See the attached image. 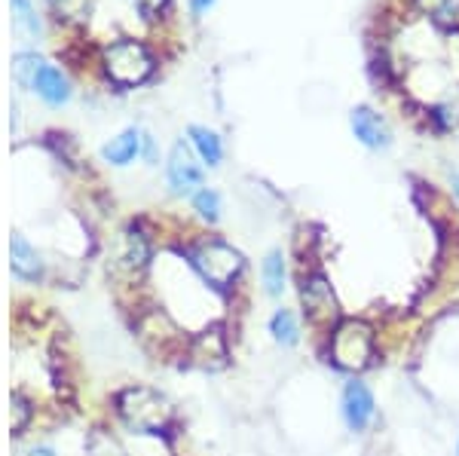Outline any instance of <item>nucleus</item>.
Here are the masks:
<instances>
[{
  "mask_svg": "<svg viewBox=\"0 0 459 456\" xmlns=\"http://www.w3.org/2000/svg\"><path fill=\"white\" fill-rule=\"evenodd\" d=\"M117 410H120L123 423L129 426L132 432H138V435H151V432L166 429V423L172 420L169 401L147 386L123 389V392L117 395Z\"/></svg>",
  "mask_w": 459,
  "mask_h": 456,
  "instance_id": "nucleus-1",
  "label": "nucleus"
},
{
  "mask_svg": "<svg viewBox=\"0 0 459 456\" xmlns=\"http://www.w3.org/2000/svg\"><path fill=\"white\" fill-rule=\"evenodd\" d=\"M105 71L117 86H135L151 77L153 56L138 40H117L105 49Z\"/></svg>",
  "mask_w": 459,
  "mask_h": 456,
  "instance_id": "nucleus-2",
  "label": "nucleus"
},
{
  "mask_svg": "<svg viewBox=\"0 0 459 456\" xmlns=\"http://www.w3.org/2000/svg\"><path fill=\"white\" fill-rule=\"evenodd\" d=\"M190 263L196 267V273L205 279L214 288H227L242 270V257L233 252L224 242H205L190 252Z\"/></svg>",
  "mask_w": 459,
  "mask_h": 456,
  "instance_id": "nucleus-3",
  "label": "nucleus"
},
{
  "mask_svg": "<svg viewBox=\"0 0 459 456\" xmlns=\"http://www.w3.org/2000/svg\"><path fill=\"white\" fill-rule=\"evenodd\" d=\"M331 352H334L337 365L352 367V371L355 367H365L374 352L371 328L361 325V322H346V325H340L334 334V343H331Z\"/></svg>",
  "mask_w": 459,
  "mask_h": 456,
  "instance_id": "nucleus-4",
  "label": "nucleus"
},
{
  "mask_svg": "<svg viewBox=\"0 0 459 456\" xmlns=\"http://www.w3.org/2000/svg\"><path fill=\"white\" fill-rule=\"evenodd\" d=\"M340 414H343L350 432H365L371 426L374 414H377V401L374 392L365 383L352 380V383L343 386V395H340Z\"/></svg>",
  "mask_w": 459,
  "mask_h": 456,
  "instance_id": "nucleus-5",
  "label": "nucleus"
},
{
  "mask_svg": "<svg viewBox=\"0 0 459 456\" xmlns=\"http://www.w3.org/2000/svg\"><path fill=\"white\" fill-rule=\"evenodd\" d=\"M169 184L175 194H194L196 187H203V168L196 166L194 153L184 142H178L169 157Z\"/></svg>",
  "mask_w": 459,
  "mask_h": 456,
  "instance_id": "nucleus-6",
  "label": "nucleus"
},
{
  "mask_svg": "<svg viewBox=\"0 0 459 456\" xmlns=\"http://www.w3.org/2000/svg\"><path fill=\"white\" fill-rule=\"evenodd\" d=\"M300 300H303V310H307L313 322H334L337 315L334 294H331V285L322 276H309L300 285Z\"/></svg>",
  "mask_w": 459,
  "mask_h": 456,
  "instance_id": "nucleus-7",
  "label": "nucleus"
},
{
  "mask_svg": "<svg viewBox=\"0 0 459 456\" xmlns=\"http://www.w3.org/2000/svg\"><path fill=\"white\" fill-rule=\"evenodd\" d=\"M350 126H352V135L359 138L365 147H371V151H383V147H389V126L386 120H383L380 114H374L371 108H355L350 114Z\"/></svg>",
  "mask_w": 459,
  "mask_h": 456,
  "instance_id": "nucleus-8",
  "label": "nucleus"
},
{
  "mask_svg": "<svg viewBox=\"0 0 459 456\" xmlns=\"http://www.w3.org/2000/svg\"><path fill=\"white\" fill-rule=\"evenodd\" d=\"M10 263H13V273L19 279H25V282H37V279L43 276L40 254H37L34 248L28 245V239L19 237V233H13V239H10Z\"/></svg>",
  "mask_w": 459,
  "mask_h": 456,
  "instance_id": "nucleus-9",
  "label": "nucleus"
},
{
  "mask_svg": "<svg viewBox=\"0 0 459 456\" xmlns=\"http://www.w3.org/2000/svg\"><path fill=\"white\" fill-rule=\"evenodd\" d=\"M31 90L40 95V99L47 101V105H65V101L71 99L68 77H65V73L58 71V68H53V65H43V68L37 71Z\"/></svg>",
  "mask_w": 459,
  "mask_h": 456,
  "instance_id": "nucleus-10",
  "label": "nucleus"
},
{
  "mask_svg": "<svg viewBox=\"0 0 459 456\" xmlns=\"http://www.w3.org/2000/svg\"><path fill=\"white\" fill-rule=\"evenodd\" d=\"M142 144H144L142 132H138V129H126L110 144L101 147V157H105L110 166H129L132 159L142 153Z\"/></svg>",
  "mask_w": 459,
  "mask_h": 456,
  "instance_id": "nucleus-11",
  "label": "nucleus"
},
{
  "mask_svg": "<svg viewBox=\"0 0 459 456\" xmlns=\"http://www.w3.org/2000/svg\"><path fill=\"white\" fill-rule=\"evenodd\" d=\"M261 276H264V291L270 294V297H282V291H285V254L279 252V248H273V252L264 257Z\"/></svg>",
  "mask_w": 459,
  "mask_h": 456,
  "instance_id": "nucleus-12",
  "label": "nucleus"
},
{
  "mask_svg": "<svg viewBox=\"0 0 459 456\" xmlns=\"http://www.w3.org/2000/svg\"><path fill=\"white\" fill-rule=\"evenodd\" d=\"M270 334L279 347H298L300 343V325L291 310H276L270 319Z\"/></svg>",
  "mask_w": 459,
  "mask_h": 456,
  "instance_id": "nucleus-13",
  "label": "nucleus"
},
{
  "mask_svg": "<svg viewBox=\"0 0 459 456\" xmlns=\"http://www.w3.org/2000/svg\"><path fill=\"white\" fill-rule=\"evenodd\" d=\"M190 142H194L196 153L203 157L205 166H218L221 163V138L205 126H190Z\"/></svg>",
  "mask_w": 459,
  "mask_h": 456,
  "instance_id": "nucleus-14",
  "label": "nucleus"
},
{
  "mask_svg": "<svg viewBox=\"0 0 459 456\" xmlns=\"http://www.w3.org/2000/svg\"><path fill=\"white\" fill-rule=\"evenodd\" d=\"M147 257H151V245H147V239L142 233H126L123 237V254H120V263L129 270H142L147 263Z\"/></svg>",
  "mask_w": 459,
  "mask_h": 456,
  "instance_id": "nucleus-15",
  "label": "nucleus"
},
{
  "mask_svg": "<svg viewBox=\"0 0 459 456\" xmlns=\"http://www.w3.org/2000/svg\"><path fill=\"white\" fill-rule=\"evenodd\" d=\"M43 58L40 56H34V53H22L13 58V73H16V80L22 86H34V77H37V71L43 68Z\"/></svg>",
  "mask_w": 459,
  "mask_h": 456,
  "instance_id": "nucleus-16",
  "label": "nucleus"
},
{
  "mask_svg": "<svg viewBox=\"0 0 459 456\" xmlns=\"http://www.w3.org/2000/svg\"><path fill=\"white\" fill-rule=\"evenodd\" d=\"M49 6L65 22H83L89 13V0H49Z\"/></svg>",
  "mask_w": 459,
  "mask_h": 456,
  "instance_id": "nucleus-17",
  "label": "nucleus"
},
{
  "mask_svg": "<svg viewBox=\"0 0 459 456\" xmlns=\"http://www.w3.org/2000/svg\"><path fill=\"white\" fill-rule=\"evenodd\" d=\"M10 4H13V16H16V25L22 28V31L31 34V37L40 34V22H37L31 4H28V0H10Z\"/></svg>",
  "mask_w": 459,
  "mask_h": 456,
  "instance_id": "nucleus-18",
  "label": "nucleus"
},
{
  "mask_svg": "<svg viewBox=\"0 0 459 456\" xmlns=\"http://www.w3.org/2000/svg\"><path fill=\"white\" fill-rule=\"evenodd\" d=\"M194 205L205 220H218V215H221V196L209 187L199 190V194L194 196Z\"/></svg>",
  "mask_w": 459,
  "mask_h": 456,
  "instance_id": "nucleus-19",
  "label": "nucleus"
},
{
  "mask_svg": "<svg viewBox=\"0 0 459 456\" xmlns=\"http://www.w3.org/2000/svg\"><path fill=\"white\" fill-rule=\"evenodd\" d=\"M132 4H135L138 10L144 13V16H157L162 6H166V0H132Z\"/></svg>",
  "mask_w": 459,
  "mask_h": 456,
  "instance_id": "nucleus-20",
  "label": "nucleus"
},
{
  "mask_svg": "<svg viewBox=\"0 0 459 456\" xmlns=\"http://www.w3.org/2000/svg\"><path fill=\"white\" fill-rule=\"evenodd\" d=\"M212 4H214V0H190V6H194V13H196V16H199V13H205V10H209Z\"/></svg>",
  "mask_w": 459,
  "mask_h": 456,
  "instance_id": "nucleus-21",
  "label": "nucleus"
},
{
  "mask_svg": "<svg viewBox=\"0 0 459 456\" xmlns=\"http://www.w3.org/2000/svg\"><path fill=\"white\" fill-rule=\"evenodd\" d=\"M31 456H56V453L49 451V447H34V451H31Z\"/></svg>",
  "mask_w": 459,
  "mask_h": 456,
  "instance_id": "nucleus-22",
  "label": "nucleus"
},
{
  "mask_svg": "<svg viewBox=\"0 0 459 456\" xmlns=\"http://www.w3.org/2000/svg\"><path fill=\"white\" fill-rule=\"evenodd\" d=\"M456 456H459V444H456Z\"/></svg>",
  "mask_w": 459,
  "mask_h": 456,
  "instance_id": "nucleus-23",
  "label": "nucleus"
}]
</instances>
